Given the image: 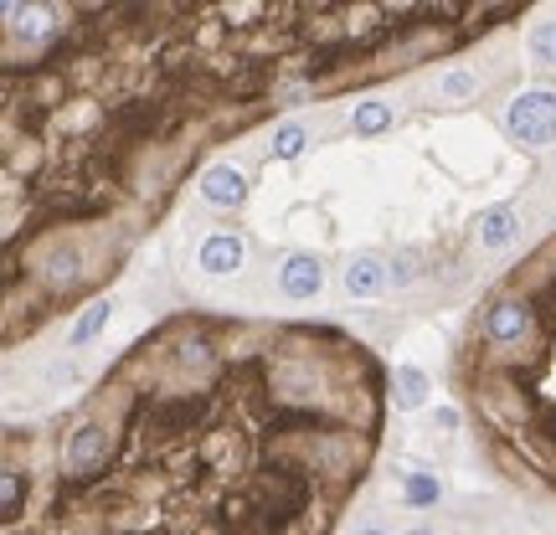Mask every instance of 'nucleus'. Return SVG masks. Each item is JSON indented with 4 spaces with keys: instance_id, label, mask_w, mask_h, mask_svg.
<instances>
[{
    "instance_id": "1",
    "label": "nucleus",
    "mask_w": 556,
    "mask_h": 535,
    "mask_svg": "<svg viewBox=\"0 0 556 535\" xmlns=\"http://www.w3.org/2000/svg\"><path fill=\"white\" fill-rule=\"evenodd\" d=\"M505 129L525 150H551L556 144V93L551 88H525L510 98L505 109Z\"/></svg>"
},
{
    "instance_id": "21",
    "label": "nucleus",
    "mask_w": 556,
    "mask_h": 535,
    "mask_svg": "<svg viewBox=\"0 0 556 535\" xmlns=\"http://www.w3.org/2000/svg\"><path fill=\"white\" fill-rule=\"evenodd\" d=\"M413 535H428V530H413Z\"/></svg>"
},
{
    "instance_id": "15",
    "label": "nucleus",
    "mask_w": 556,
    "mask_h": 535,
    "mask_svg": "<svg viewBox=\"0 0 556 535\" xmlns=\"http://www.w3.org/2000/svg\"><path fill=\"white\" fill-rule=\"evenodd\" d=\"M531 57L546 67H556V21H541L536 32H531Z\"/></svg>"
},
{
    "instance_id": "20",
    "label": "nucleus",
    "mask_w": 556,
    "mask_h": 535,
    "mask_svg": "<svg viewBox=\"0 0 556 535\" xmlns=\"http://www.w3.org/2000/svg\"><path fill=\"white\" fill-rule=\"evenodd\" d=\"M361 535H382V530H361Z\"/></svg>"
},
{
    "instance_id": "3",
    "label": "nucleus",
    "mask_w": 556,
    "mask_h": 535,
    "mask_svg": "<svg viewBox=\"0 0 556 535\" xmlns=\"http://www.w3.org/2000/svg\"><path fill=\"white\" fill-rule=\"evenodd\" d=\"M278 288H284L288 299H315L319 288H325V268H319V258L294 252V258L278 268Z\"/></svg>"
},
{
    "instance_id": "19",
    "label": "nucleus",
    "mask_w": 556,
    "mask_h": 535,
    "mask_svg": "<svg viewBox=\"0 0 556 535\" xmlns=\"http://www.w3.org/2000/svg\"><path fill=\"white\" fill-rule=\"evenodd\" d=\"M438 427H448V433H454V427H459V412L444 407V412H438Z\"/></svg>"
},
{
    "instance_id": "18",
    "label": "nucleus",
    "mask_w": 556,
    "mask_h": 535,
    "mask_svg": "<svg viewBox=\"0 0 556 535\" xmlns=\"http://www.w3.org/2000/svg\"><path fill=\"white\" fill-rule=\"evenodd\" d=\"M392 284H413V258H402V263H392Z\"/></svg>"
},
{
    "instance_id": "10",
    "label": "nucleus",
    "mask_w": 556,
    "mask_h": 535,
    "mask_svg": "<svg viewBox=\"0 0 556 535\" xmlns=\"http://www.w3.org/2000/svg\"><path fill=\"white\" fill-rule=\"evenodd\" d=\"M5 16H11V32L32 36V42L52 32V11H47V5H32V11H21V5H5Z\"/></svg>"
},
{
    "instance_id": "14",
    "label": "nucleus",
    "mask_w": 556,
    "mask_h": 535,
    "mask_svg": "<svg viewBox=\"0 0 556 535\" xmlns=\"http://www.w3.org/2000/svg\"><path fill=\"white\" fill-rule=\"evenodd\" d=\"M304 144H309V134H304L299 124H284L278 134H273V155H278V160H299Z\"/></svg>"
},
{
    "instance_id": "7",
    "label": "nucleus",
    "mask_w": 556,
    "mask_h": 535,
    "mask_svg": "<svg viewBox=\"0 0 556 535\" xmlns=\"http://www.w3.org/2000/svg\"><path fill=\"white\" fill-rule=\"evenodd\" d=\"M201 268L207 273H238L242 268V237L238 232H211L207 242H201Z\"/></svg>"
},
{
    "instance_id": "17",
    "label": "nucleus",
    "mask_w": 556,
    "mask_h": 535,
    "mask_svg": "<svg viewBox=\"0 0 556 535\" xmlns=\"http://www.w3.org/2000/svg\"><path fill=\"white\" fill-rule=\"evenodd\" d=\"M438 88H444V98H469L474 93V73H448Z\"/></svg>"
},
{
    "instance_id": "13",
    "label": "nucleus",
    "mask_w": 556,
    "mask_h": 535,
    "mask_svg": "<svg viewBox=\"0 0 556 535\" xmlns=\"http://www.w3.org/2000/svg\"><path fill=\"white\" fill-rule=\"evenodd\" d=\"M402 500L417 504V510H423V504H438V479H433V473H407V484H402Z\"/></svg>"
},
{
    "instance_id": "8",
    "label": "nucleus",
    "mask_w": 556,
    "mask_h": 535,
    "mask_svg": "<svg viewBox=\"0 0 556 535\" xmlns=\"http://www.w3.org/2000/svg\"><path fill=\"white\" fill-rule=\"evenodd\" d=\"M386 278H392V268H386L382 258H356V263L346 268V288L356 299H376L386 288Z\"/></svg>"
},
{
    "instance_id": "12",
    "label": "nucleus",
    "mask_w": 556,
    "mask_h": 535,
    "mask_svg": "<svg viewBox=\"0 0 556 535\" xmlns=\"http://www.w3.org/2000/svg\"><path fill=\"white\" fill-rule=\"evenodd\" d=\"M109 315H113V304H109V299L88 304V315H83L78 325H73V335H67V345H88V340H93V335L103 330V325H109Z\"/></svg>"
},
{
    "instance_id": "2",
    "label": "nucleus",
    "mask_w": 556,
    "mask_h": 535,
    "mask_svg": "<svg viewBox=\"0 0 556 535\" xmlns=\"http://www.w3.org/2000/svg\"><path fill=\"white\" fill-rule=\"evenodd\" d=\"M531 330H536V309L525 299H500L484 315V335H490L494 345H521Z\"/></svg>"
},
{
    "instance_id": "16",
    "label": "nucleus",
    "mask_w": 556,
    "mask_h": 535,
    "mask_svg": "<svg viewBox=\"0 0 556 535\" xmlns=\"http://www.w3.org/2000/svg\"><path fill=\"white\" fill-rule=\"evenodd\" d=\"M21 500H26V479H21V469H5V525H16L21 520Z\"/></svg>"
},
{
    "instance_id": "11",
    "label": "nucleus",
    "mask_w": 556,
    "mask_h": 535,
    "mask_svg": "<svg viewBox=\"0 0 556 535\" xmlns=\"http://www.w3.org/2000/svg\"><path fill=\"white\" fill-rule=\"evenodd\" d=\"M423 402H428V376H423V371H417V365H402L397 371V407H423Z\"/></svg>"
},
{
    "instance_id": "9",
    "label": "nucleus",
    "mask_w": 556,
    "mask_h": 535,
    "mask_svg": "<svg viewBox=\"0 0 556 535\" xmlns=\"http://www.w3.org/2000/svg\"><path fill=\"white\" fill-rule=\"evenodd\" d=\"M350 129H356V134H386V129H392V103H376V98L356 103V113H350Z\"/></svg>"
},
{
    "instance_id": "4",
    "label": "nucleus",
    "mask_w": 556,
    "mask_h": 535,
    "mask_svg": "<svg viewBox=\"0 0 556 535\" xmlns=\"http://www.w3.org/2000/svg\"><path fill=\"white\" fill-rule=\"evenodd\" d=\"M98 463H109V433L103 427H78L73 438H67V469L73 473H93Z\"/></svg>"
},
{
    "instance_id": "5",
    "label": "nucleus",
    "mask_w": 556,
    "mask_h": 535,
    "mask_svg": "<svg viewBox=\"0 0 556 535\" xmlns=\"http://www.w3.org/2000/svg\"><path fill=\"white\" fill-rule=\"evenodd\" d=\"M201 196L211 206H242L248 201V180H242L238 165H211V170H201Z\"/></svg>"
},
{
    "instance_id": "6",
    "label": "nucleus",
    "mask_w": 556,
    "mask_h": 535,
    "mask_svg": "<svg viewBox=\"0 0 556 535\" xmlns=\"http://www.w3.org/2000/svg\"><path fill=\"white\" fill-rule=\"evenodd\" d=\"M515 237H521V211H515V206H490V211L479 217V248L500 252V248H510Z\"/></svg>"
}]
</instances>
